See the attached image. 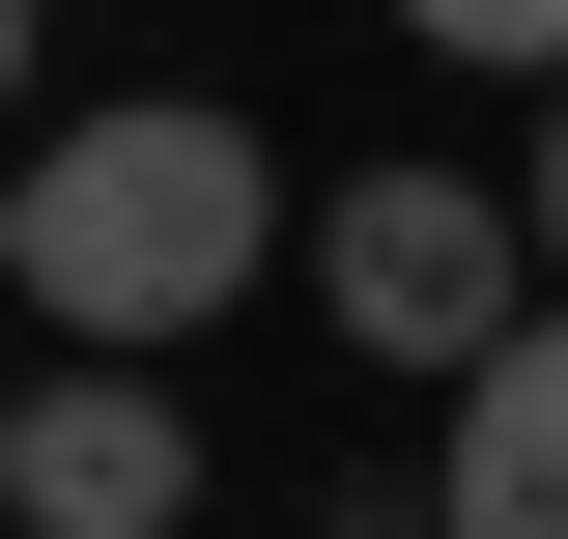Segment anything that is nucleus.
Wrapping results in <instances>:
<instances>
[{"instance_id": "3", "label": "nucleus", "mask_w": 568, "mask_h": 539, "mask_svg": "<svg viewBox=\"0 0 568 539\" xmlns=\"http://www.w3.org/2000/svg\"><path fill=\"white\" fill-rule=\"evenodd\" d=\"M171 511H200V398L114 369V340H58L0 398V539H171Z\"/></svg>"}, {"instance_id": "6", "label": "nucleus", "mask_w": 568, "mask_h": 539, "mask_svg": "<svg viewBox=\"0 0 568 539\" xmlns=\"http://www.w3.org/2000/svg\"><path fill=\"white\" fill-rule=\"evenodd\" d=\"M511 256L568 284V58H540V142H511Z\"/></svg>"}, {"instance_id": "2", "label": "nucleus", "mask_w": 568, "mask_h": 539, "mask_svg": "<svg viewBox=\"0 0 568 539\" xmlns=\"http://www.w3.org/2000/svg\"><path fill=\"white\" fill-rule=\"evenodd\" d=\"M284 256H313V313H342L398 398H455V369L540 313V256H511V171H342V200H284Z\"/></svg>"}, {"instance_id": "8", "label": "nucleus", "mask_w": 568, "mask_h": 539, "mask_svg": "<svg viewBox=\"0 0 568 539\" xmlns=\"http://www.w3.org/2000/svg\"><path fill=\"white\" fill-rule=\"evenodd\" d=\"M29 29H58V0H0V114H29Z\"/></svg>"}, {"instance_id": "4", "label": "nucleus", "mask_w": 568, "mask_h": 539, "mask_svg": "<svg viewBox=\"0 0 568 539\" xmlns=\"http://www.w3.org/2000/svg\"><path fill=\"white\" fill-rule=\"evenodd\" d=\"M426 511H455V539H568V284L484 340V369H455V455H426Z\"/></svg>"}, {"instance_id": "7", "label": "nucleus", "mask_w": 568, "mask_h": 539, "mask_svg": "<svg viewBox=\"0 0 568 539\" xmlns=\"http://www.w3.org/2000/svg\"><path fill=\"white\" fill-rule=\"evenodd\" d=\"M313 539H455V511H398V482H342V511H313Z\"/></svg>"}, {"instance_id": "1", "label": "nucleus", "mask_w": 568, "mask_h": 539, "mask_svg": "<svg viewBox=\"0 0 568 539\" xmlns=\"http://www.w3.org/2000/svg\"><path fill=\"white\" fill-rule=\"evenodd\" d=\"M0 284H29L58 340H114V369H171L200 313H256V284H284V142L200 114V85L58 114L29 171H0Z\"/></svg>"}, {"instance_id": "5", "label": "nucleus", "mask_w": 568, "mask_h": 539, "mask_svg": "<svg viewBox=\"0 0 568 539\" xmlns=\"http://www.w3.org/2000/svg\"><path fill=\"white\" fill-rule=\"evenodd\" d=\"M398 29H426V58H484V85H540V58H568V0H398Z\"/></svg>"}]
</instances>
